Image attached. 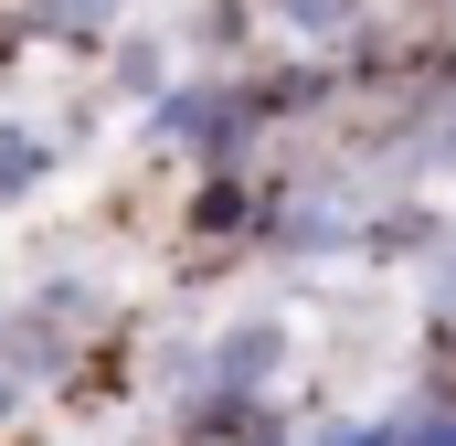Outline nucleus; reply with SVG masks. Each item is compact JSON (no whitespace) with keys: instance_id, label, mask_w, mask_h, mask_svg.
<instances>
[{"instance_id":"obj_1","label":"nucleus","mask_w":456,"mask_h":446,"mask_svg":"<svg viewBox=\"0 0 456 446\" xmlns=\"http://www.w3.org/2000/svg\"><path fill=\"white\" fill-rule=\"evenodd\" d=\"M138 128H149V149H181L191 170H244L276 117H265V86L255 75L213 64V75H181L159 107H138Z\"/></svg>"},{"instance_id":"obj_2","label":"nucleus","mask_w":456,"mask_h":446,"mask_svg":"<svg viewBox=\"0 0 456 446\" xmlns=\"http://www.w3.org/2000/svg\"><path fill=\"white\" fill-rule=\"evenodd\" d=\"M86 330H107V298H96L86 277L21 287V298L0 309V361H11L21 383H64V372H75V351H86Z\"/></svg>"},{"instance_id":"obj_3","label":"nucleus","mask_w":456,"mask_h":446,"mask_svg":"<svg viewBox=\"0 0 456 446\" xmlns=\"http://www.w3.org/2000/svg\"><path fill=\"white\" fill-rule=\"evenodd\" d=\"M265 244L297 255V266H330V255L371 244V213L350 202V181H276L265 192Z\"/></svg>"},{"instance_id":"obj_4","label":"nucleus","mask_w":456,"mask_h":446,"mask_svg":"<svg viewBox=\"0 0 456 446\" xmlns=\"http://www.w3.org/2000/svg\"><path fill=\"white\" fill-rule=\"evenodd\" d=\"M287 361H297V330H287L276 309H244V319H224L202 351H181V393H191V383H213V393H276Z\"/></svg>"},{"instance_id":"obj_5","label":"nucleus","mask_w":456,"mask_h":446,"mask_svg":"<svg viewBox=\"0 0 456 446\" xmlns=\"http://www.w3.org/2000/svg\"><path fill=\"white\" fill-rule=\"evenodd\" d=\"M181 234H191V244H255V234H265V181H255V170H191Z\"/></svg>"},{"instance_id":"obj_6","label":"nucleus","mask_w":456,"mask_h":446,"mask_svg":"<svg viewBox=\"0 0 456 446\" xmlns=\"http://www.w3.org/2000/svg\"><path fill=\"white\" fill-rule=\"evenodd\" d=\"M53 160H64V138H53L32 107L0 117V213H11V202H32V192L53 181Z\"/></svg>"},{"instance_id":"obj_7","label":"nucleus","mask_w":456,"mask_h":446,"mask_svg":"<svg viewBox=\"0 0 456 446\" xmlns=\"http://www.w3.org/2000/svg\"><path fill=\"white\" fill-rule=\"evenodd\" d=\"M21 21H32V43H75V54H96V43H117L127 0H21Z\"/></svg>"},{"instance_id":"obj_8","label":"nucleus","mask_w":456,"mask_h":446,"mask_svg":"<svg viewBox=\"0 0 456 446\" xmlns=\"http://www.w3.org/2000/svg\"><path fill=\"white\" fill-rule=\"evenodd\" d=\"M107 75H117V96H127V107H159V96L181 86L159 32H117V43H107Z\"/></svg>"},{"instance_id":"obj_9","label":"nucleus","mask_w":456,"mask_h":446,"mask_svg":"<svg viewBox=\"0 0 456 446\" xmlns=\"http://www.w3.org/2000/svg\"><path fill=\"white\" fill-rule=\"evenodd\" d=\"M361 21H371V0H276V32H287L297 54H340Z\"/></svg>"},{"instance_id":"obj_10","label":"nucleus","mask_w":456,"mask_h":446,"mask_svg":"<svg viewBox=\"0 0 456 446\" xmlns=\"http://www.w3.org/2000/svg\"><path fill=\"white\" fill-rule=\"evenodd\" d=\"M191 43H202L213 64H233V54L255 43V0H202V11H191Z\"/></svg>"},{"instance_id":"obj_11","label":"nucleus","mask_w":456,"mask_h":446,"mask_svg":"<svg viewBox=\"0 0 456 446\" xmlns=\"http://www.w3.org/2000/svg\"><path fill=\"white\" fill-rule=\"evenodd\" d=\"M308 446H403V415L382 404V415H319Z\"/></svg>"},{"instance_id":"obj_12","label":"nucleus","mask_w":456,"mask_h":446,"mask_svg":"<svg viewBox=\"0 0 456 446\" xmlns=\"http://www.w3.org/2000/svg\"><path fill=\"white\" fill-rule=\"evenodd\" d=\"M425 319H436V330H456V234H436V244H425Z\"/></svg>"},{"instance_id":"obj_13","label":"nucleus","mask_w":456,"mask_h":446,"mask_svg":"<svg viewBox=\"0 0 456 446\" xmlns=\"http://www.w3.org/2000/svg\"><path fill=\"white\" fill-rule=\"evenodd\" d=\"M21 393H32V383H21V372H11V361H0V425H11V415H21Z\"/></svg>"},{"instance_id":"obj_14","label":"nucleus","mask_w":456,"mask_h":446,"mask_svg":"<svg viewBox=\"0 0 456 446\" xmlns=\"http://www.w3.org/2000/svg\"><path fill=\"white\" fill-rule=\"evenodd\" d=\"M255 446H308V425H276V436H255Z\"/></svg>"}]
</instances>
